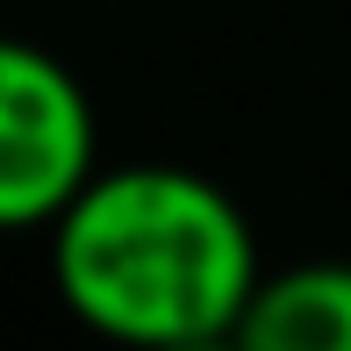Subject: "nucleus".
I'll return each instance as SVG.
<instances>
[{
  "label": "nucleus",
  "instance_id": "f257e3e1",
  "mask_svg": "<svg viewBox=\"0 0 351 351\" xmlns=\"http://www.w3.org/2000/svg\"><path fill=\"white\" fill-rule=\"evenodd\" d=\"M51 273L79 323L122 344L237 337L265 280L237 201L180 165L93 172L51 222Z\"/></svg>",
  "mask_w": 351,
  "mask_h": 351
},
{
  "label": "nucleus",
  "instance_id": "f03ea898",
  "mask_svg": "<svg viewBox=\"0 0 351 351\" xmlns=\"http://www.w3.org/2000/svg\"><path fill=\"white\" fill-rule=\"evenodd\" d=\"M86 180H93L86 86L51 51L0 36V230L58 222Z\"/></svg>",
  "mask_w": 351,
  "mask_h": 351
},
{
  "label": "nucleus",
  "instance_id": "7ed1b4c3",
  "mask_svg": "<svg viewBox=\"0 0 351 351\" xmlns=\"http://www.w3.org/2000/svg\"><path fill=\"white\" fill-rule=\"evenodd\" d=\"M237 344L251 351H351V265L315 258L258 280Z\"/></svg>",
  "mask_w": 351,
  "mask_h": 351
}]
</instances>
